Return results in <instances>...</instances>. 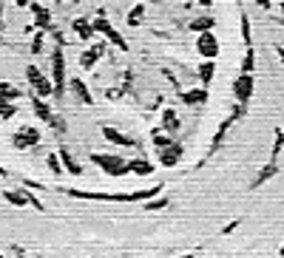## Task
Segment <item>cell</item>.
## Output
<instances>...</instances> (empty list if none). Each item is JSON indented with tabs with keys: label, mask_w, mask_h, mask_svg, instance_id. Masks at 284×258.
<instances>
[{
	"label": "cell",
	"mask_w": 284,
	"mask_h": 258,
	"mask_svg": "<svg viewBox=\"0 0 284 258\" xmlns=\"http://www.w3.org/2000/svg\"><path fill=\"white\" fill-rule=\"evenodd\" d=\"M62 193H68L71 199H86V202H151L162 193V182L154 187H145V190H136V193H97V190H77V187H66Z\"/></svg>",
	"instance_id": "6da1fadb"
},
{
	"label": "cell",
	"mask_w": 284,
	"mask_h": 258,
	"mask_svg": "<svg viewBox=\"0 0 284 258\" xmlns=\"http://www.w3.org/2000/svg\"><path fill=\"white\" fill-rule=\"evenodd\" d=\"M91 162L97 165L106 176H125L128 173V162L122 156H116V153H91Z\"/></svg>",
	"instance_id": "7a4b0ae2"
},
{
	"label": "cell",
	"mask_w": 284,
	"mask_h": 258,
	"mask_svg": "<svg viewBox=\"0 0 284 258\" xmlns=\"http://www.w3.org/2000/svg\"><path fill=\"white\" fill-rule=\"evenodd\" d=\"M52 82H54L57 97H62V91H66V57H62V45H57L52 51Z\"/></svg>",
	"instance_id": "3957f363"
},
{
	"label": "cell",
	"mask_w": 284,
	"mask_h": 258,
	"mask_svg": "<svg viewBox=\"0 0 284 258\" xmlns=\"http://www.w3.org/2000/svg\"><path fill=\"white\" fill-rule=\"evenodd\" d=\"M242 114H244V105H236V108H233V114L228 116V119H224V122L219 125V128H216V134H213V139H210V151H208V156H213V153H216L219 148H222V142H224V134L230 131V125L236 122V119H239Z\"/></svg>",
	"instance_id": "277c9868"
},
{
	"label": "cell",
	"mask_w": 284,
	"mask_h": 258,
	"mask_svg": "<svg viewBox=\"0 0 284 258\" xmlns=\"http://www.w3.org/2000/svg\"><path fill=\"white\" fill-rule=\"evenodd\" d=\"M12 145H14L18 151L37 148V145H40V131H37V128H32V125H26V128L14 131V136H12Z\"/></svg>",
	"instance_id": "5b68a950"
},
{
	"label": "cell",
	"mask_w": 284,
	"mask_h": 258,
	"mask_svg": "<svg viewBox=\"0 0 284 258\" xmlns=\"http://www.w3.org/2000/svg\"><path fill=\"white\" fill-rule=\"evenodd\" d=\"M91 23H94V31H97V34H106V37H108V43H114L120 51H128V43H125L122 34H120V31H116L111 23H108V20L97 17V20H91Z\"/></svg>",
	"instance_id": "8992f818"
},
{
	"label": "cell",
	"mask_w": 284,
	"mask_h": 258,
	"mask_svg": "<svg viewBox=\"0 0 284 258\" xmlns=\"http://www.w3.org/2000/svg\"><path fill=\"white\" fill-rule=\"evenodd\" d=\"M233 94H236V102L239 105H248L250 94H253V74H239L233 80Z\"/></svg>",
	"instance_id": "52a82bcc"
},
{
	"label": "cell",
	"mask_w": 284,
	"mask_h": 258,
	"mask_svg": "<svg viewBox=\"0 0 284 258\" xmlns=\"http://www.w3.org/2000/svg\"><path fill=\"white\" fill-rule=\"evenodd\" d=\"M196 51L202 54V60H216V54H219V40L213 37V31L199 34V40H196Z\"/></svg>",
	"instance_id": "ba28073f"
},
{
	"label": "cell",
	"mask_w": 284,
	"mask_h": 258,
	"mask_svg": "<svg viewBox=\"0 0 284 258\" xmlns=\"http://www.w3.org/2000/svg\"><path fill=\"white\" fill-rule=\"evenodd\" d=\"M182 153H185L182 142H174V145H168V148H162L160 151V165L162 168H176L179 159H182Z\"/></svg>",
	"instance_id": "9c48e42d"
},
{
	"label": "cell",
	"mask_w": 284,
	"mask_h": 258,
	"mask_svg": "<svg viewBox=\"0 0 284 258\" xmlns=\"http://www.w3.org/2000/svg\"><path fill=\"white\" fill-rule=\"evenodd\" d=\"M106 48H108L106 43H94L91 48H86V51L80 54V68H82V71L94 68V65H97V60L102 57V54H106Z\"/></svg>",
	"instance_id": "30bf717a"
},
{
	"label": "cell",
	"mask_w": 284,
	"mask_h": 258,
	"mask_svg": "<svg viewBox=\"0 0 284 258\" xmlns=\"http://www.w3.org/2000/svg\"><path fill=\"white\" fill-rule=\"evenodd\" d=\"M28 9L34 11V23H32V26H34L37 31H48V28H52V14H48V9H43L40 3H28Z\"/></svg>",
	"instance_id": "8fae6325"
},
{
	"label": "cell",
	"mask_w": 284,
	"mask_h": 258,
	"mask_svg": "<svg viewBox=\"0 0 284 258\" xmlns=\"http://www.w3.org/2000/svg\"><path fill=\"white\" fill-rule=\"evenodd\" d=\"M102 136H106L108 142L120 145V148H136V139H131V136L120 134V131H114L111 125H102Z\"/></svg>",
	"instance_id": "7c38bea8"
},
{
	"label": "cell",
	"mask_w": 284,
	"mask_h": 258,
	"mask_svg": "<svg viewBox=\"0 0 284 258\" xmlns=\"http://www.w3.org/2000/svg\"><path fill=\"white\" fill-rule=\"evenodd\" d=\"M32 111H34V116H37V119H43L46 125H48V122H52V119H54L52 108L46 105V99L34 97V94H32Z\"/></svg>",
	"instance_id": "4fadbf2b"
},
{
	"label": "cell",
	"mask_w": 284,
	"mask_h": 258,
	"mask_svg": "<svg viewBox=\"0 0 284 258\" xmlns=\"http://www.w3.org/2000/svg\"><path fill=\"white\" fill-rule=\"evenodd\" d=\"M57 156H60L62 168L68 170L71 176H80V173H82V168H80V165H77V162H74V156H71V151H68V148H66V145H62L60 151H57Z\"/></svg>",
	"instance_id": "5bb4252c"
},
{
	"label": "cell",
	"mask_w": 284,
	"mask_h": 258,
	"mask_svg": "<svg viewBox=\"0 0 284 258\" xmlns=\"http://www.w3.org/2000/svg\"><path fill=\"white\" fill-rule=\"evenodd\" d=\"M68 85H71V91L77 94V99H80L82 105H91V102H94V97L88 94V88H86V82H82L80 77H71V80H68Z\"/></svg>",
	"instance_id": "9a60e30c"
},
{
	"label": "cell",
	"mask_w": 284,
	"mask_h": 258,
	"mask_svg": "<svg viewBox=\"0 0 284 258\" xmlns=\"http://www.w3.org/2000/svg\"><path fill=\"white\" fill-rule=\"evenodd\" d=\"M185 105H202L208 102V88H194V91H185V94H179Z\"/></svg>",
	"instance_id": "2e32d148"
},
{
	"label": "cell",
	"mask_w": 284,
	"mask_h": 258,
	"mask_svg": "<svg viewBox=\"0 0 284 258\" xmlns=\"http://www.w3.org/2000/svg\"><path fill=\"white\" fill-rule=\"evenodd\" d=\"M0 196L6 199L12 207H28V199H26V193H23V187H20V190H3Z\"/></svg>",
	"instance_id": "e0dca14e"
},
{
	"label": "cell",
	"mask_w": 284,
	"mask_h": 258,
	"mask_svg": "<svg viewBox=\"0 0 284 258\" xmlns=\"http://www.w3.org/2000/svg\"><path fill=\"white\" fill-rule=\"evenodd\" d=\"M74 31H77V37H80V40H91V37L97 34V31H94V23H91V20H86V17L74 20Z\"/></svg>",
	"instance_id": "ac0fdd59"
},
{
	"label": "cell",
	"mask_w": 284,
	"mask_h": 258,
	"mask_svg": "<svg viewBox=\"0 0 284 258\" xmlns=\"http://www.w3.org/2000/svg\"><path fill=\"white\" fill-rule=\"evenodd\" d=\"M128 173H136V176H151L154 165H151V162H145V159H134V162H128Z\"/></svg>",
	"instance_id": "d6986e66"
},
{
	"label": "cell",
	"mask_w": 284,
	"mask_h": 258,
	"mask_svg": "<svg viewBox=\"0 0 284 258\" xmlns=\"http://www.w3.org/2000/svg\"><path fill=\"white\" fill-rule=\"evenodd\" d=\"M213 77H216V65H213V60H204L202 65H199V80H202V88L210 85Z\"/></svg>",
	"instance_id": "ffe728a7"
},
{
	"label": "cell",
	"mask_w": 284,
	"mask_h": 258,
	"mask_svg": "<svg viewBox=\"0 0 284 258\" xmlns=\"http://www.w3.org/2000/svg\"><path fill=\"white\" fill-rule=\"evenodd\" d=\"M213 26H216V20H213L210 14H204V17H196L194 23H190V31H196V34H204V31H210Z\"/></svg>",
	"instance_id": "44dd1931"
},
{
	"label": "cell",
	"mask_w": 284,
	"mask_h": 258,
	"mask_svg": "<svg viewBox=\"0 0 284 258\" xmlns=\"http://www.w3.org/2000/svg\"><path fill=\"white\" fill-rule=\"evenodd\" d=\"M270 176H276V162H270L267 168H262V170H258V176L253 179V182H250V187H253V190H256V187H262V185H264V182H267Z\"/></svg>",
	"instance_id": "7402d4cb"
},
{
	"label": "cell",
	"mask_w": 284,
	"mask_h": 258,
	"mask_svg": "<svg viewBox=\"0 0 284 258\" xmlns=\"http://www.w3.org/2000/svg\"><path fill=\"white\" fill-rule=\"evenodd\" d=\"M20 94H23L20 88H14V85H9V82H0V99L14 102V99H20Z\"/></svg>",
	"instance_id": "603a6c76"
},
{
	"label": "cell",
	"mask_w": 284,
	"mask_h": 258,
	"mask_svg": "<svg viewBox=\"0 0 284 258\" xmlns=\"http://www.w3.org/2000/svg\"><path fill=\"white\" fill-rule=\"evenodd\" d=\"M142 17H145V6H142V3H136V6H134V9L128 11V17H125V20H128V26L136 28V26L142 23Z\"/></svg>",
	"instance_id": "cb8c5ba5"
},
{
	"label": "cell",
	"mask_w": 284,
	"mask_h": 258,
	"mask_svg": "<svg viewBox=\"0 0 284 258\" xmlns=\"http://www.w3.org/2000/svg\"><path fill=\"white\" fill-rule=\"evenodd\" d=\"M168 205H170V199H168V196H160V199H151V202H145V210H148V213H154V210H165Z\"/></svg>",
	"instance_id": "d4e9b609"
},
{
	"label": "cell",
	"mask_w": 284,
	"mask_h": 258,
	"mask_svg": "<svg viewBox=\"0 0 284 258\" xmlns=\"http://www.w3.org/2000/svg\"><path fill=\"white\" fill-rule=\"evenodd\" d=\"M162 125H165V128H168V131H176L179 128V119H176V111H165V114H162Z\"/></svg>",
	"instance_id": "484cf974"
},
{
	"label": "cell",
	"mask_w": 284,
	"mask_h": 258,
	"mask_svg": "<svg viewBox=\"0 0 284 258\" xmlns=\"http://www.w3.org/2000/svg\"><path fill=\"white\" fill-rule=\"evenodd\" d=\"M46 162H48V170H52L54 176H60L62 170H66V168H62V162H60V156H57V153H48V156H46Z\"/></svg>",
	"instance_id": "4316f807"
},
{
	"label": "cell",
	"mask_w": 284,
	"mask_h": 258,
	"mask_svg": "<svg viewBox=\"0 0 284 258\" xmlns=\"http://www.w3.org/2000/svg\"><path fill=\"white\" fill-rule=\"evenodd\" d=\"M12 116H14V102L0 99V119H12Z\"/></svg>",
	"instance_id": "83f0119b"
},
{
	"label": "cell",
	"mask_w": 284,
	"mask_h": 258,
	"mask_svg": "<svg viewBox=\"0 0 284 258\" xmlns=\"http://www.w3.org/2000/svg\"><path fill=\"white\" fill-rule=\"evenodd\" d=\"M151 136H154V148H156V151H162V148H168V145H174V142L168 139V136H162L160 131H154Z\"/></svg>",
	"instance_id": "f1b7e54d"
},
{
	"label": "cell",
	"mask_w": 284,
	"mask_h": 258,
	"mask_svg": "<svg viewBox=\"0 0 284 258\" xmlns=\"http://www.w3.org/2000/svg\"><path fill=\"white\" fill-rule=\"evenodd\" d=\"M242 74H253V48H248V54H244V60H242Z\"/></svg>",
	"instance_id": "f546056e"
},
{
	"label": "cell",
	"mask_w": 284,
	"mask_h": 258,
	"mask_svg": "<svg viewBox=\"0 0 284 258\" xmlns=\"http://www.w3.org/2000/svg\"><path fill=\"white\" fill-rule=\"evenodd\" d=\"M242 40L250 45V20H248V14L242 11Z\"/></svg>",
	"instance_id": "4dcf8cb0"
},
{
	"label": "cell",
	"mask_w": 284,
	"mask_h": 258,
	"mask_svg": "<svg viewBox=\"0 0 284 258\" xmlns=\"http://www.w3.org/2000/svg\"><path fill=\"white\" fill-rule=\"evenodd\" d=\"M43 34L46 31H37L34 40H32V54H43Z\"/></svg>",
	"instance_id": "1f68e13d"
},
{
	"label": "cell",
	"mask_w": 284,
	"mask_h": 258,
	"mask_svg": "<svg viewBox=\"0 0 284 258\" xmlns=\"http://www.w3.org/2000/svg\"><path fill=\"white\" fill-rule=\"evenodd\" d=\"M48 125H52L54 131H57V134H62V131H66V122H62L60 116H54V119H52V122H48Z\"/></svg>",
	"instance_id": "d6a6232c"
},
{
	"label": "cell",
	"mask_w": 284,
	"mask_h": 258,
	"mask_svg": "<svg viewBox=\"0 0 284 258\" xmlns=\"http://www.w3.org/2000/svg\"><path fill=\"white\" fill-rule=\"evenodd\" d=\"M23 187H28V190H46V185H40V182H32V179H23Z\"/></svg>",
	"instance_id": "836d02e7"
},
{
	"label": "cell",
	"mask_w": 284,
	"mask_h": 258,
	"mask_svg": "<svg viewBox=\"0 0 284 258\" xmlns=\"http://www.w3.org/2000/svg\"><path fill=\"white\" fill-rule=\"evenodd\" d=\"M239 224H242L239 219H236V222H230V224H224V227H222V236H230V233L236 230V227H239Z\"/></svg>",
	"instance_id": "e575fe53"
},
{
	"label": "cell",
	"mask_w": 284,
	"mask_h": 258,
	"mask_svg": "<svg viewBox=\"0 0 284 258\" xmlns=\"http://www.w3.org/2000/svg\"><path fill=\"white\" fill-rule=\"evenodd\" d=\"M196 3H202V6H210L213 0H196Z\"/></svg>",
	"instance_id": "d590c367"
},
{
	"label": "cell",
	"mask_w": 284,
	"mask_h": 258,
	"mask_svg": "<svg viewBox=\"0 0 284 258\" xmlns=\"http://www.w3.org/2000/svg\"><path fill=\"white\" fill-rule=\"evenodd\" d=\"M179 258H196V253H185V256H179Z\"/></svg>",
	"instance_id": "8d00e7d4"
},
{
	"label": "cell",
	"mask_w": 284,
	"mask_h": 258,
	"mask_svg": "<svg viewBox=\"0 0 284 258\" xmlns=\"http://www.w3.org/2000/svg\"><path fill=\"white\" fill-rule=\"evenodd\" d=\"M258 3H262V6H270V3H267V0H258Z\"/></svg>",
	"instance_id": "74e56055"
},
{
	"label": "cell",
	"mask_w": 284,
	"mask_h": 258,
	"mask_svg": "<svg viewBox=\"0 0 284 258\" xmlns=\"http://www.w3.org/2000/svg\"><path fill=\"white\" fill-rule=\"evenodd\" d=\"M278 256H284V244H282V250H278Z\"/></svg>",
	"instance_id": "f35d334b"
},
{
	"label": "cell",
	"mask_w": 284,
	"mask_h": 258,
	"mask_svg": "<svg viewBox=\"0 0 284 258\" xmlns=\"http://www.w3.org/2000/svg\"><path fill=\"white\" fill-rule=\"evenodd\" d=\"M0 258H3V253H0Z\"/></svg>",
	"instance_id": "ab89813d"
}]
</instances>
